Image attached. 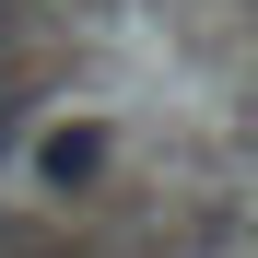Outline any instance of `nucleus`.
I'll return each instance as SVG.
<instances>
[{
    "label": "nucleus",
    "mask_w": 258,
    "mask_h": 258,
    "mask_svg": "<svg viewBox=\"0 0 258 258\" xmlns=\"http://www.w3.org/2000/svg\"><path fill=\"white\" fill-rule=\"evenodd\" d=\"M106 176V129H47V141H35V188H94Z\"/></svg>",
    "instance_id": "f257e3e1"
}]
</instances>
